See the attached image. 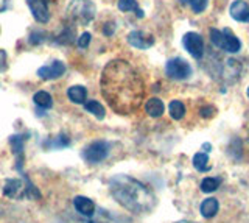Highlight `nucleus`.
<instances>
[{
	"label": "nucleus",
	"instance_id": "nucleus-1",
	"mask_svg": "<svg viewBox=\"0 0 249 223\" xmlns=\"http://www.w3.org/2000/svg\"><path fill=\"white\" fill-rule=\"evenodd\" d=\"M101 94L117 114L136 112L145 97L142 76L124 59L107 63L101 72Z\"/></svg>",
	"mask_w": 249,
	"mask_h": 223
},
{
	"label": "nucleus",
	"instance_id": "nucleus-27",
	"mask_svg": "<svg viewBox=\"0 0 249 223\" xmlns=\"http://www.w3.org/2000/svg\"><path fill=\"white\" fill-rule=\"evenodd\" d=\"M45 36H47V33L42 32V30H35V32H31V35L28 36V41L33 45H39L47 39Z\"/></svg>",
	"mask_w": 249,
	"mask_h": 223
},
{
	"label": "nucleus",
	"instance_id": "nucleus-17",
	"mask_svg": "<svg viewBox=\"0 0 249 223\" xmlns=\"http://www.w3.org/2000/svg\"><path fill=\"white\" fill-rule=\"evenodd\" d=\"M145 111H146V114L150 117H160L162 114H163V111H165V106H163V102L160 98H156V97H153V98H150L148 102L145 103Z\"/></svg>",
	"mask_w": 249,
	"mask_h": 223
},
{
	"label": "nucleus",
	"instance_id": "nucleus-34",
	"mask_svg": "<svg viewBox=\"0 0 249 223\" xmlns=\"http://www.w3.org/2000/svg\"><path fill=\"white\" fill-rule=\"evenodd\" d=\"M246 94H248V98H249V88H248V91H246Z\"/></svg>",
	"mask_w": 249,
	"mask_h": 223
},
{
	"label": "nucleus",
	"instance_id": "nucleus-9",
	"mask_svg": "<svg viewBox=\"0 0 249 223\" xmlns=\"http://www.w3.org/2000/svg\"><path fill=\"white\" fill-rule=\"evenodd\" d=\"M25 141H27V136H22V134L11 136V139H10L13 153L16 156L14 167L22 176H25V172H23V164H25V151H23V147H25Z\"/></svg>",
	"mask_w": 249,
	"mask_h": 223
},
{
	"label": "nucleus",
	"instance_id": "nucleus-28",
	"mask_svg": "<svg viewBox=\"0 0 249 223\" xmlns=\"http://www.w3.org/2000/svg\"><path fill=\"white\" fill-rule=\"evenodd\" d=\"M92 41V35L89 32H84L80 35V37L76 39V44H78V47L80 49H88L89 47V44Z\"/></svg>",
	"mask_w": 249,
	"mask_h": 223
},
{
	"label": "nucleus",
	"instance_id": "nucleus-4",
	"mask_svg": "<svg viewBox=\"0 0 249 223\" xmlns=\"http://www.w3.org/2000/svg\"><path fill=\"white\" fill-rule=\"evenodd\" d=\"M210 41L216 49H221L228 53H237L241 49V42L229 28L226 30H210Z\"/></svg>",
	"mask_w": 249,
	"mask_h": 223
},
{
	"label": "nucleus",
	"instance_id": "nucleus-15",
	"mask_svg": "<svg viewBox=\"0 0 249 223\" xmlns=\"http://www.w3.org/2000/svg\"><path fill=\"white\" fill-rule=\"evenodd\" d=\"M218 209H220V203H218V200L213 198V197L206 198L204 202L201 203V206H199L201 215L204 219H212V217H215Z\"/></svg>",
	"mask_w": 249,
	"mask_h": 223
},
{
	"label": "nucleus",
	"instance_id": "nucleus-30",
	"mask_svg": "<svg viewBox=\"0 0 249 223\" xmlns=\"http://www.w3.org/2000/svg\"><path fill=\"white\" fill-rule=\"evenodd\" d=\"M114 32H115V25L112 24V22H109V24H106L105 28H103V33H105L106 36H112Z\"/></svg>",
	"mask_w": 249,
	"mask_h": 223
},
{
	"label": "nucleus",
	"instance_id": "nucleus-23",
	"mask_svg": "<svg viewBox=\"0 0 249 223\" xmlns=\"http://www.w3.org/2000/svg\"><path fill=\"white\" fill-rule=\"evenodd\" d=\"M218 187H220V180L218 178H204L201 181V190L204 192V194H212L215 192Z\"/></svg>",
	"mask_w": 249,
	"mask_h": 223
},
{
	"label": "nucleus",
	"instance_id": "nucleus-20",
	"mask_svg": "<svg viewBox=\"0 0 249 223\" xmlns=\"http://www.w3.org/2000/svg\"><path fill=\"white\" fill-rule=\"evenodd\" d=\"M117 6H119V10L123 11V13L136 11V14H137V18H139V19H142V18H143V11L139 8L137 0H119V3H117Z\"/></svg>",
	"mask_w": 249,
	"mask_h": 223
},
{
	"label": "nucleus",
	"instance_id": "nucleus-29",
	"mask_svg": "<svg viewBox=\"0 0 249 223\" xmlns=\"http://www.w3.org/2000/svg\"><path fill=\"white\" fill-rule=\"evenodd\" d=\"M199 112H201V117H213L215 116V112H216V110L213 106H202L201 110H199Z\"/></svg>",
	"mask_w": 249,
	"mask_h": 223
},
{
	"label": "nucleus",
	"instance_id": "nucleus-14",
	"mask_svg": "<svg viewBox=\"0 0 249 223\" xmlns=\"http://www.w3.org/2000/svg\"><path fill=\"white\" fill-rule=\"evenodd\" d=\"M73 206L78 212H80L81 215H86V217H92V215L95 214V203H93L92 200L88 197H83V195L75 197Z\"/></svg>",
	"mask_w": 249,
	"mask_h": 223
},
{
	"label": "nucleus",
	"instance_id": "nucleus-25",
	"mask_svg": "<svg viewBox=\"0 0 249 223\" xmlns=\"http://www.w3.org/2000/svg\"><path fill=\"white\" fill-rule=\"evenodd\" d=\"M181 3H187V5H190V8L193 10V13H202L206 8H207V3H209V0H181Z\"/></svg>",
	"mask_w": 249,
	"mask_h": 223
},
{
	"label": "nucleus",
	"instance_id": "nucleus-5",
	"mask_svg": "<svg viewBox=\"0 0 249 223\" xmlns=\"http://www.w3.org/2000/svg\"><path fill=\"white\" fill-rule=\"evenodd\" d=\"M165 74L171 80H187L192 75V66L184 58H171L165 64Z\"/></svg>",
	"mask_w": 249,
	"mask_h": 223
},
{
	"label": "nucleus",
	"instance_id": "nucleus-12",
	"mask_svg": "<svg viewBox=\"0 0 249 223\" xmlns=\"http://www.w3.org/2000/svg\"><path fill=\"white\" fill-rule=\"evenodd\" d=\"M3 195L16 200L27 197V184H23L20 180H6L3 186Z\"/></svg>",
	"mask_w": 249,
	"mask_h": 223
},
{
	"label": "nucleus",
	"instance_id": "nucleus-24",
	"mask_svg": "<svg viewBox=\"0 0 249 223\" xmlns=\"http://www.w3.org/2000/svg\"><path fill=\"white\" fill-rule=\"evenodd\" d=\"M70 145V141L69 137L61 134V136H56L54 139H50L49 142L45 144V147H52V149H64V147H69Z\"/></svg>",
	"mask_w": 249,
	"mask_h": 223
},
{
	"label": "nucleus",
	"instance_id": "nucleus-11",
	"mask_svg": "<svg viewBox=\"0 0 249 223\" xmlns=\"http://www.w3.org/2000/svg\"><path fill=\"white\" fill-rule=\"evenodd\" d=\"M128 42L132 45V47L140 49V50H146L154 45V37L151 35H148L145 32H140V30H136V32H131L128 35Z\"/></svg>",
	"mask_w": 249,
	"mask_h": 223
},
{
	"label": "nucleus",
	"instance_id": "nucleus-19",
	"mask_svg": "<svg viewBox=\"0 0 249 223\" xmlns=\"http://www.w3.org/2000/svg\"><path fill=\"white\" fill-rule=\"evenodd\" d=\"M33 102L37 108H41V110H50L53 106V98L49 92H45V91H37L33 95Z\"/></svg>",
	"mask_w": 249,
	"mask_h": 223
},
{
	"label": "nucleus",
	"instance_id": "nucleus-31",
	"mask_svg": "<svg viewBox=\"0 0 249 223\" xmlns=\"http://www.w3.org/2000/svg\"><path fill=\"white\" fill-rule=\"evenodd\" d=\"M6 67V52L0 50V71H3Z\"/></svg>",
	"mask_w": 249,
	"mask_h": 223
},
{
	"label": "nucleus",
	"instance_id": "nucleus-18",
	"mask_svg": "<svg viewBox=\"0 0 249 223\" xmlns=\"http://www.w3.org/2000/svg\"><path fill=\"white\" fill-rule=\"evenodd\" d=\"M84 110L88 111L92 116H95L98 120H103L105 116H106V111H105V106L101 105L97 100H88V102L84 103Z\"/></svg>",
	"mask_w": 249,
	"mask_h": 223
},
{
	"label": "nucleus",
	"instance_id": "nucleus-8",
	"mask_svg": "<svg viewBox=\"0 0 249 223\" xmlns=\"http://www.w3.org/2000/svg\"><path fill=\"white\" fill-rule=\"evenodd\" d=\"M25 2L37 24H47L50 20V0H25Z\"/></svg>",
	"mask_w": 249,
	"mask_h": 223
},
{
	"label": "nucleus",
	"instance_id": "nucleus-13",
	"mask_svg": "<svg viewBox=\"0 0 249 223\" xmlns=\"http://www.w3.org/2000/svg\"><path fill=\"white\" fill-rule=\"evenodd\" d=\"M229 14L233 20L248 24L249 22V5L245 2V0H235V2L229 6Z\"/></svg>",
	"mask_w": 249,
	"mask_h": 223
},
{
	"label": "nucleus",
	"instance_id": "nucleus-32",
	"mask_svg": "<svg viewBox=\"0 0 249 223\" xmlns=\"http://www.w3.org/2000/svg\"><path fill=\"white\" fill-rule=\"evenodd\" d=\"M8 3H10V0H0V13H3L8 8Z\"/></svg>",
	"mask_w": 249,
	"mask_h": 223
},
{
	"label": "nucleus",
	"instance_id": "nucleus-2",
	"mask_svg": "<svg viewBox=\"0 0 249 223\" xmlns=\"http://www.w3.org/2000/svg\"><path fill=\"white\" fill-rule=\"evenodd\" d=\"M107 186L112 198L129 212L146 214L151 212L158 204L154 192L132 176L115 175L109 180Z\"/></svg>",
	"mask_w": 249,
	"mask_h": 223
},
{
	"label": "nucleus",
	"instance_id": "nucleus-21",
	"mask_svg": "<svg viewBox=\"0 0 249 223\" xmlns=\"http://www.w3.org/2000/svg\"><path fill=\"white\" fill-rule=\"evenodd\" d=\"M193 167L196 168L198 172H209L210 170V164H209V156L206 153H196L193 156Z\"/></svg>",
	"mask_w": 249,
	"mask_h": 223
},
{
	"label": "nucleus",
	"instance_id": "nucleus-10",
	"mask_svg": "<svg viewBox=\"0 0 249 223\" xmlns=\"http://www.w3.org/2000/svg\"><path fill=\"white\" fill-rule=\"evenodd\" d=\"M64 74H66V64L59 59H54L50 64L37 69V76L42 80H58Z\"/></svg>",
	"mask_w": 249,
	"mask_h": 223
},
{
	"label": "nucleus",
	"instance_id": "nucleus-26",
	"mask_svg": "<svg viewBox=\"0 0 249 223\" xmlns=\"http://www.w3.org/2000/svg\"><path fill=\"white\" fill-rule=\"evenodd\" d=\"M73 41H75L73 28H64L62 33L56 37V42H59V44H72Z\"/></svg>",
	"mask_w": 249,
	"mask_h": 223
},
{
	"label": "nucleus",
	"instance_id": "nucleus-3",
	"mask_svg": "<svg viewBox=\"0 0 249 223\" xmlns=\"http://www.w3.org/2000/svg\"><path fill=\"white\" fill-rule=\"evenodd\" d=\"M97 8L90 0H72L67 6V19L75 25H89L95 19Z\"/></svg>",
	"mask_w": 249,
	"mask_h": 223
},
{
	"label": "nucleus",
	"instance_id": "nucleus-6",
	"mask_svg": "<svg viewBox=\"0 0 249 223\" xmlns=\"http://www.w3.org/2000/svg\"><path fill=\"white\" fill-rule=\"evenodd\" d=\"M109 155V144L106 141H95L83 150V159L89 164H98Z\"/></svg>",
	"mask_w": 249,
	"mask_h": 223
},
{
	"label": "nucleus",
	"instance_id": "nucleus-16",
	"mask_svg": "<svg viewBox=\"0 0 249 223\" xmlns=\"http://www.w3.org/2000/svg\"><path fill=\"white\" fill-rule=\"evenodd\" d=\"M67 97L72 103L84 105L86 102H88V91H86L84 86L76 84V86H72V88L67 89Z\"/></svg>",
	"mask_w": 249,
	"mask_h": 223
},
{
	"label": "nucleus",
	"instance_id": "nucleus-7",
	"mask_svg": "<svg viewBox=\"0 0 249 223\" xmlns=\"http://www.w3.org/2000/svg\"><path fill=\"white\" fill-rule=\"evenodd\" d=\"M182 45L193 58L201 59L204 56V39H202V36L199 33L195 32L185 33L182 36Z\"/></svg>",
	"mask_w": 249,
	"mask_h": 223
},
{
	"label": "nucleus",
	"instance_id": "nucleus-33",
	"mask_svg": "<svg viewBox=\"0 0 249 223\" xmlns=\"http://www.w3.org/2000/svg\"><path fill=\"white\" fill-rule=\"evenodd\" d=\"M175 223H195V222H189V220H182V222H175Z\"/></svg>",
	"mask_w": 249,
	"mask_h": 223
},
{
	"label": "nucleus",
	"instance_id": "nucleus-22",
	"mask_svg": "<svg viewBox=\"0 0 249 223\" xmlns=\"http://www.w3.org/2000/svg\"><path fill=\"white\" fill-rule=\"evenodd\" d=\"M168 111H170V116L175 120H181L185 116V106L182 102H179V100H173V102L170 103Z\"/></svg>",
	"mask_w": 249,
	"mask_h": 223
}]
</instances>
